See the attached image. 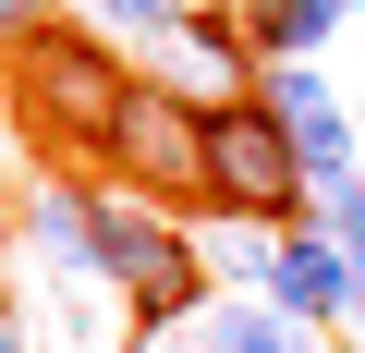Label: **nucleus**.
<instances>
[{"instance_id": "obj_1", "label": "nucleus", "mask_w": 365, "mask_h": 353, "mask_svg": "<svg viewBox=\"0 0 365 353\" xmlns=\"http://www.w3.org/2000/svg\"><path fill=\"white\" fill-rule=\"evenodd\" d=\"M304 195H317V170L292 158V134L256 110V98H220L207 110V208H232V220H304Z\"/></svg>"}, {"instance_id": "obj_2", "label": "nucleus", "mask_w": 365, "mask_h": 353, "mask_svg": "<svg viewBox=\"0 0 365 353\" xmlns=\"http://www.w3.org/2000/svg\"><path fill=\"white\" fill-rule=\"evenodd\" d=\"M122 98H134V73H122L110 49H86V37H25V110H37L49 134H86V146H110Z\"/></svg>"}, {"instance_id": "obj_3", "label": "nucleus", "mask_w": 365, "mask_h": 353, "mask_svg": "<svg viewBox=\"0 0 365 353\" xmlns=\"http://www.w3.org/2000/svg\"><path fill=\"white\" fill-rule=\"evenodd\" d=\"M110 158L146 170L170 208H195V195H207V110H195V98H170V86L146 73V86L122 98V122H110Z\"/></svg>"}, {"instance_id": "obj_4", "label": "nucleus", "mask_w": 365, "mask_h": 353, "mask_svg": "<svg viewBox=\"0 0 365 353\" xmlns=\"http://www.w3.org/2000/svg\"><path fill=\"white\" fill-rule=\"evenodd\" d=\"M256 110L292 134V158L317 170V183H329V170H365V122L329 98V73L317 61H268V86H256Z\"/></svg>"}, {"instance_id": "obj_5", "label": "nucleus", "mask_w": 365, "mask_h": 353, "mask_svg": "<svg viewBox=\"0 0 365 353\" xmlns=\"http://www.w3.org/2000/svg\"><path fill=\"white\" fill-rule=\"evenodd\" d=\"M146 61H158V86H170V98H195V110L244 98V25L220 13V0H195V13H182V25L146 49Z\"/></svg>"}, {"instance_id": "obj_6", "label": "nucleus", "mask_w": 365, "mask_h": 353, "mask_svg": "<svg viewBox=\"0 0 365 353\" xmlns=\"http://www.w3.org/2000/svg\"><path fill=\"white\" fill-rule=\"evenodd\" d=\"M268 305H280L292 329H341V317H365V292H353V268H341V244H329L317 220H292V232H280Z\"/></svg>"}, {"instance_id": "obj_7", "label": "nucleus", "mask_w": 365, "mask_h": 353, "mask_svg": "<svg viewBox=\"0 0 365 353\" xmlns=\"http://www.w3.org/2000/svg\"><path fill=\"white\" fill-rule=\"evenodd\" d=\"M353 13H365V0H232L244 49H268V61H317V49H329Z\"/></svg>"}, {"instance_id": "obj_8", "label": "nucleus", "mask_w": 365, "mask_h": 353, "mask_svg": "<svg viewBox=\"0 0 365 353\" xmlns=\"http://www.w3.org/2000/svg\"><path fill=\"white\" fill-rule=\"evenodd\" d=\"M25 244H37L61 280H98V195H73V183L25 195Z\"/></svg>"}, {"instance_id": "obj_9", "label": "nucleus", "mask_w": 365, "mask_h": 353, "mask_svg": "<svg viewBox=\"0 0 365 353\" xmlns=\"http://www.w3.org/2000/svg\"><path fill=\"white\" fill-rule=\"evenodd\" d=\"M195 256H207V292H220V280L268 292V268H280V220H220V232H207Z\"/></svg>"}, {"instance_id": "obj_10", "label": "nucleus", "mask_w": 365, "mask_h": 353, "mask_svg": "<svg viewBox=\"0 0 365 353\" xmlns=\"http://www.w3.org/2000/svg\"><path fill=\"white\" fill-rule=\"evenodd\" d=\"M195 353H304V329L280 305H207V341Z\"/></svg>"}, {"instance_id": "obj_11", "label": "nucleus", "mask_w": 365, "mask_h": 353, "mask_svg": "<svg viewBox=\"0 0 365 353\" xmlns=\"http://www.w3.org/2000/svg\"><path fill=\"white\" fill-rule=\"evenodd\" d=\"M304 220H317L329 244H353V232H365V170H329V183L304 195Z\"/></svg>"}, {"instance_id": "obj_12", "label": "nucleus", "mask_w": 365, "mask_h": 353, "mask_svg": "<svg viewBox=\"0 0 365 353\" xmlns=\"http://www.w3.org/2000/svg\"><path fill=\"white\" fill-rule=\"evenodd\" d=\"M182 13H195V0H98V25H110V37H146V49H158Z\"/></svg>"}, {"instance_id": "obj_13", "label": "nucleus", "mask_w": 365, "mask_h": 353, "mask_svg": "<svg viewBox=\"0 0 365 353\" xmlns=\"http://www.w3.org/2000/svg\"><path fill=\"white\" fill-rule=\"evenodd\" d=\"M37 37V0H0V49H25Z\"/></svg>"}, {"instance_id": "obj_14", "label": "nucleus", "mask_w": 365, "mask_h": 353, "mask_svg": "<svg viewBox=\"0 0 365 353\" xmlns=\"http://www.w3.org/2000/svg\"><path fill=\"white\" fill-rule=\"evenodd\" d=\"M0 353H37V341H25V317H13V305H0Z\"/></svg>"}, {"instance_id": "obj_15", "label": "nucleus", "mask_w": 365, "mask_h": 353, "mask_svg": "<svg viewBox=\"0 0 365 353\" xmlns=\"http://www.w3.org/2000/svg\"><path fill=\"white\" fill-rule=\"evenodd\" d=\"M341 268H353V292H365V232H353V244H341Z\"/></svg>"}, {"instance_id": "obj_16", "label": "nucleus", "mask_w": 365, "mask_h": 353, "mask_svg": "<svg viewBox=\"0 0 365 353\" xmlns=\"http://www.w3.org/2000/svg\"><path fill=\"white\" fill-rule=\"evenodd\" d=\"M220 13H232V0H220Z\"/></svg>"}]
</instances>
